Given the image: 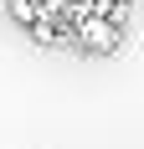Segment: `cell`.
I'll return each mask as SVG.
<instances>
[{
	"label": "cell",
	"mask_w": 144,
	"mask_h": 149,
	"mask_svg": "<svg viewBox=\"0 0 144 149\" xmlns=\"http://www.w3.org/2000/svg\"><path fill=\"white\" fill-rule=\"evenodd\" d=\"M5 10H10V21H15V26H26V31H31V26H36V21L46 15L36 0H5Z\"/></svg>",
	"instance_id": "1"
},
{
	"label": "cell",
	"mask_w": 144,
	"mask_h": 149,
	"mask_svg": "<svg viewBox=\"0 0 144 149\" xmlns=\"http://www.w3.org/2000/svg\"><path fill=\"white\" fill-rule=\"evenodd\" d=\"M36 5H41L46 15H67V10H72V0H36Z\"/></svg>",
	"instance_id": "2"
}]
</instances>
